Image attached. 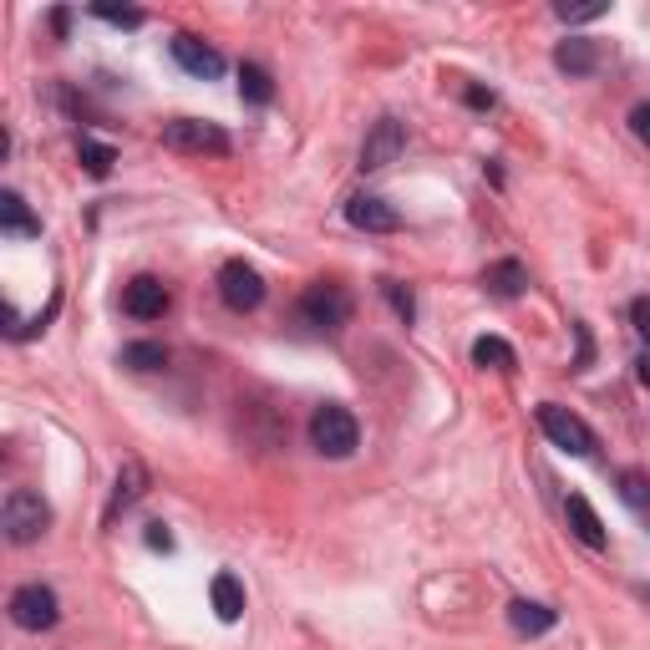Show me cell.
<instances>
[{
  "label": "cell",
  "instance_id": "cell-1",
  "mask_svg": "<svg viewBox=\"0 0 650 650\" xmlns=\"http://www.w3.org/2000/svg\"><path fill=\"white\" fill-rule=\"evenodd\" d=\"M0 528H6V538H11V544H36V538L51 528L46 499H41V493H31V488H11V493H6V503H0Z\"/></svg>",
  "mask_w": 650,
  "mask_h": 650
},
{
  "label": "cell",
  "instance_id": "cell-2",
  "mask_svg": "<svg viewBox=\"0 0 650 650\" xmlns=\"http://www.w3.org/2000/svg\"><path fill=\"white\" fill-rule=\"evenodd\" d=\"M311 442H315L321 458H350L356 442H361V422L350 417V407L325 401V407H315V417H311Z\"/></svg>",
  "mask_w": 650,
  "mask_h": 650
},
{
  "label": "cell",
  "instance_id": "cell-3",
  "mask_svg": "<svg viewBox=\"0 0 650 650\" xmlns=\"http://www.w3.org/2000/svg\"><path fill=\"white\" fill-rule=\"evenodd\" d=\"M162 148L188 153V158H229V133L219 123H199V117H174L162 123Z\"/></svg>",
  "mask_w": 650,
  "mask_h": 650
},
{
  "label": "cell",
  "instance_id": "cell-4",
  "mask_svg": "<svg viewBox=\"0 0 650 650\" xmlns=\"http://www.w3.org/2000/svg\"><path fill=\"white\" fill-rule=\"evenodd\" d=\"M538 427H544V438H549L554 448H564L569 458H589V452L600 448L585 417H575L569 407H559V401H544V407H538Z\"/></svg>",
  "mask_w": 650,
  "mask_h": 650
},
{
  "label": "cell",
  "instance_id": "cell-5",
  "mask_svg": "<svg viewBox=\"0 0 650 650\" xmlns=\"http://www.w3.org/2000/svg\"><path fill=\"white\" fill-rule=\"evenodd\" d=\"M301 315L305 325H315V331H325V336H336L340 325H350V295L340 285H311L301 295Z\"/></svg>",
  "mask_w": 650,
  "mask_h": 650
},
{
  "label": "cell",
  "instance_id": "cell-6",
  "mask_svg": "<svg viewBox=\"0 0 650 650\" xmlns=\"http://www.w3.org/2000/svg\"><path fill=\"white\" fill-rule=\"evenodd\" d=\"M11 620L21 630H31V636H41V630H51L56 620H62V605H56V589L46 585H21L11 595Z\"/></svg>",
  "mask_w": 650,
  "mask_h": 650
},
{
  "label": "cell",
  "instance_id": "cell-7",
  "mask_svg": "<svg viewBox=\"0 0 650 650\" xmlns=\"http://www.w3.org/2000/svg\"><path fill=\"white\" fill-rule=\"evenodd\" d=\"M219 295H224V305L229 311H239V315L260 311L264 305V275L244 260H229L224 270H219Z\"/></svg>",
  "mask_w": 650,
  "mask_h": 650
},
{
  "label": "cell",
  "instance_id": "cell-8",
  "mask_svg": "<svg viewBox=\"0 0 650 650\" xmlns=\"http://www.w3.org/2000/svg\"><path fill=\"white\" fill-rule=\"evenodd\" d=\"M401 148H407V127H401L397 117H381L361 143V174H381V168H391V162L401 158Z\"/></svg>",
  "mask_w": 650,
  "mask_h": 650
},
{
  "label": "cell",
  "instance_id": "cell-9",
  "mask_svg": "<svg viewBox=\"0 0 650 650\" xmlns=\"http://www.w3.org/2000/svg\"><path fill=\"white\" fill-rule=\"evenodd\" d=\"M168 305H174V295H168V285L153 275H138L123 285V315H133V321H162L168 315Z\"/></svg>",
  "mask_w": 650,
  "mask_h": 650
},
{
  "label": "cell",
  "instance_id": "cell-10",
  "mask_svg": "<svg viewBox=\"0 0 650 650\" xmlns=\"http://www.w3.org/2000/svg\"><path fill=\"white\" fill-rule=\"evenodd\" d=\"M346 219L356 229H366V234H397V229H401V213L391 209L381 193H350V199H346Z\"/></svg>",
  "mask_w": 650,
  "mask_h": 650
},
{
  "label": "cell",
  "instance_id": "cell-11",
  "mask_svg": "<svg viewBox=\"0 0 650 650\" xmlns=\"http://www.w3.org/2000/svg\"><path fill=\"white\" fill-rule=\"evenodd\" d=\"M168 51H174V62L184 66L188 76H199V82H213V76L224 72V56H219L209 41H199V36H174V41H168Z\"/></svg>",
  "mask_w": 650,
  "mask_h": 650
},
{
  "label": "cell",
  "instance_id": "cell-12",
  "mask_svg": "<svg viewBox=\"0 0 650 650\" xmlns=\"http://www.w3.org/2000/svg\"><path fill=\"white\" fill-rule=\"evenodd\" d=\"M148 468L138 463V458H127L123 463V473H117V488H113V499H107V509H102V524H117V513H127L133 503L148 493Z\"/></svg>",
  "mask_w": 650,
  "mask_h": 650
},
{
  "label": "cell",
  "instance_id": "cell-13",
  "mask_svg": "<svg viewBox=\"0 0 650 650\" xmlns=\"http://www.w3.org/2000/svg\"><path fill=\"white\" fill-rule=\"evenodd\" d=\"M564 518H569V528H575V538L585 544V549H605V544H610V534H605V524H600V513L589 509L585 493H569V499H564Z\"/></svg>",
  "mask_w": 650,
  "mask_h": 650
},
{
  "label": "cell",
  "instance_id": "cell-14",
  "mask_svg": "<svg viewBox=\"0 0 650 650\" xmlns=\"http://www.w3.org/2000/svg\"><path fill=\"white\" fill-rule=\"evenodd\" d=\"M554 66H559L564 76H589L595 66H600V41L595 36H569L554 46Z\"/></svg>",
  "mask_w": 650,
  "mask_h": 650
},
{
  "label": "cell",
  "instance_id": "cell-15",
  "mask_svg": "<svg viewBox=\"0 0 650 650\" xmlns=\"http://www.w3.org/2000/svg\"><path fill=\"white\" fill-rule=\"evenodd\" d=\"M0 234L6 239H36L41 234V219L25 209V199L21 193H11V188L0 193Z\"/></svg>",
  "mask_w": 650,
  "mask_h": 650
},
{
  "label": "cell",
  "instance_id": "cell-16",
  "mask_svg": "<svg viewBox=\"0 0 650 650\" xmlns=\"http://www.w3.org/2000/svg\"><path fill=\"white\" fill-rule=\"evenodd\" d=\"M528 285V270L518 260H499V264H488L483 270V290L488 295H499V301H518Z\"/></svg>",
  "mask_w": 650,
  "mask_h": 650
},
{
  "label": "cell",
  "instance_id": "cell-17",
  "mask_svg": "<svg viewBox=\"0 0 650 650\" xmlns=\"http://www.w3.org/2000/svg\"><path fill=\"white\" fill-rule=\"evenodd\" d=\"M209 600H213V615H219L224 626H234L239 615H244V585H239V579L224 569V575H213Z\"/></svg>",
  "mask_w": 650,
  "mask_h": 650
},
{
  "label": "cell",
  "instance_id": "cell-18",
  "mask_svg": "<svg viewBox=\"0 0 650 650\" xmlns=\"http://www.w3.org/2000/svg\"><path fill=\"white\" fill-rule=\"evenodd\" d=\"M554 620H559V615H554L549 605H534V600L509 605V626L518 630V636H544V630H554Z\"/></svg>",
  "mask_w": 650,
  "mask_h": 650
},
{
  "label": "cell",
  "instance_id": "cell-19",
  "mask_svg": "<svg viewBox=\"0 0 650 650\" xmlns=\"http://www.w3.org/2000/svg\"><path fill=\"white\" fill-rule=\"evenodd\" d=\"M239 97L250 102V107H270L275 102V76L264 72L260 62H244L239 66Z\"/></svg>",
  "mask_w": 650,
  "mask_h": 650
},
{
  "label": "cell",
  "instance_id": "cell-20",
  "mask_svg": "<svg viewBox=\"0 0 650 650\" xmlns=\"http://www.w3.org/2000/svg\"><path fill=\"white\" fill-rule=\"evenodd\" d=\"M473 366H483V371H513V366H518V356H513L509 340L478 336V340H473Z\"/></svg>",
  "mask_w": 650,
  "mask_h": 650
},
{
  "label": "cell",
  "instance_id": "cell-21",
  "mask_svg": "<svg viewBox=\"0 0 650 650\" xmlns=\"http://www.w3.org/2000/svg\"><path fill=\"white\" fill-rule=\"evenodd\" d=\"M76 158H82V168H87L92 178H107L113 174V162H117V153L107 148V143H97V138H82L76 143Z\"/></svg>",
  "mask_w": 650,
  "mask_h": 650
},
{
  "label": "cell",
  "instance_id": "cell-22",
  "mask_svg": "<svg viewBox=\"0 0 650 650\" xmlns=\"http://www.w3.org/2000/svg\"><path fill=\"white\" fill-rule=\"evenodd\" d=\"M123 366H133V371H158V366H168V346H158V340L123 346Z\"/></svg>",
  "mask_w": 650,
  "mask_h": 650
},
{
  "label": "cell",
  "instance_id": "cell-23",
  "mask_svg": "<svg viewBox=\"0 0 650 650\" xmlns=\"http://www.w3.org/2000/svg\"><path fill=\"white\" fill-rule=\"evenodd\" d=\"M620 499L630 509H650V478L646 473H620Z\"/></svg>",
  "mask_w": 650,
  "mask_h": 650
},
{
  "label": "cell",
  "instance_id": "cell-24",
  "mask_svg": "<svg viewBox=\"0 0 650 650\" xmlns=\"http://www.w3.org/2000/svg\"><path fill=\"white\" fill-rule=\"evenodd\" d=\"M92 15H97V21L123 25V31H138V25L148 21V15H143V11H133V6H92Z\"/></svg>",
  "mask_w": 650,
  "mask_h": 650
},
{
  "label": "cell",
  "instance_id": "cell-25",
  "mask_svg": "<svg viewBox=\"0 0 650 650\" xmlns=\"http://www.w3.org/2000/svg\"><path fill=\"white\" fill-rule=\"evenodd\" d=\"M610 6L605 0H589V6H554V15H559L564 25H579V21H595V15H605Z\"/></svg>",
  "mask_w": 650,
  "mask_h": 650
},
{
  "label": "cell",
  "instance_id": "cell-26",
  "mask_svg": "<svg viewBox=\"0 0 650 650\" xmlns=\"http://www.w3.org/2000/svg\"><path fill=\"white\" fill-rule=\"evenodd\" d=\"M381 290H387V301H391V311L401 315V321L412 325V315H417V301H412V290H401L397 280H381Z\"/></svg>",
  "mask_w": 650,
  "mask_h": 650
},
{
  "label": "cell",
  "instance_id": "cell-27",
  "mask_svg": "<svg viewBox=\"0 0 650 650\" xmlns=\"http://www.w3.org/2000/svg\"><path fill=\"white\" fill-rule=\"evenodd\" d=\"M630 321H636V336L650 346V295H636V301H630Z\"/></svg>",
  "mask_w": 650,
  "mask_h": 650
},
{
  "label": "cell",
  "instance_id": "cell-28",
  "mask_svg": "<svg viewBox=\"0 0 650 650\" xmlns=\"http://www.w3.org/2000/svg\"><path fill=\"white\" fill-rule=\"evenodd\" d=\"M630 133H636V138L650 148V102H640L636 113H630Z\"/></svg>",
  "mask_w": 650,
  "mask_h": 650
},
{
  "label": "cell",
  "instance_id": "cell-29",
  "mask_svg": "<svg viewBox=\"0 0 650 650\" xmlns=\"http://www.w3.org/2000/svg\"><path fill=\"white\" fill-rule=\"evenodd\" d=\"M148 549H174V534H168V524H148Z\"/></svg>",
  "mask_w": 650,
  "mask_h": 650
},
{
  "label": "cell",
  "instance_id": "cell-30",
  "mask_svg": "<svg viewBox=\"0 0 650 650\" xmlns=\"http://www.w3.org/2000/svg\"><path fill=\"white\" fill-rule=\"evenodd\" d=\"M575 336H579V361H575V371H585L589 356H595V346H589V331H585V325H575Z\"/></svg>",
  "mask_w": 650,
  "mask_h": 650
},
{
  "label": "cell",
  "instance_id": "cell-31",
  "mask_svg": "<svg viewBox=\"0 0 650 650\" xmlns=\"http://www.w3.org/2000/svg\"><path fill=\"white\" fill-rule=\"evenodd\" d=\"M493 102H499V97H493V92H483V87H468V107H493Z\"/></svg>",
  "mask_w": 650,
  "mask_h": 650
},
{
  "label": "cell",
  "instance_id": "cell-32",
  "mask_svg": "<svg viewBox=\"0 0 650 650\" xmlns=\"http://www.w3.org/2000/svg\"><path fill=\"white\" fill-rule=\"evenodd\" d=\"M51 25H56V36H66V25H72V15H66V11H51Z\"/></svg>",
  "mask_w": 650,
  "mask_h": 650
}]
</instances>
